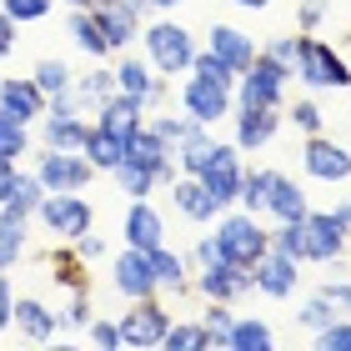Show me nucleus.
Here are the masks:
<instances>
[{
	"label": "nucleus",
	"mask_w": 351,
	"mask_h": 351,
	"mask_svg": "<svg viewBox=\"0 0 351 351\" xmlns=\"http://www.w3.org/2000/svg\"><path fill=\"white\" fill-rule=\"evenodd\" d=\"M121 86H116V66H106V60H90V71H75V106L86 110V116H95L110 95H116Z\"/></svg>",
	"instance_id": "b1692460"
},
{
	"label": "nucleus",
	"mask_w": 351,
	"mask_h": 351,
	"mask_svg": "<svg viewBox=\"0 0 351 351\" xmlns=\"http://www.w3.org/2000/svg\"><path fill=\"white\" fill-rule=\"evenodd\" d=\"M166 191H171V206H176L181 221H191V226H216L221 206H216V196L196 181V176H176Z\"/></svg>",
	"instance_id": "a211bd4d"
},
{
	"label": "nucleus",
	"mask_w": 351,
	"mask_h": 351,
	"mask_svg": "<svg viewBox=\"0 0 351 351\" xmlns=\"http://www.w3.org/2000/svg\"><path fill=\"white\" fill-rule=\"evenodd\" d=\"M110 286L125 296V301H141V296H161L156 286V266H151V251H136V246H121L110 256Z\"/></svg>",
	"instance_id": "ddd939ff"
},
{
	"label": "nucleus",
	"mask_w": 351,
	"mask_h": 351,
	"mask_svg": "<svg viewBox=\"0 0 351 351\" xmlns=\"http://www.w3.org/2000/svg\"><path fill=\"white\" fill-rule=\"evenodd\" d=\"M15 331H21L25 341H56L60 331V306H51V301H40V296H15Z\"/></svg>",
	"instance_id": "412c9836"
},
{
	"label": "nucleus",
	"mask_w": 351,
	"mask_h": 351,
	"mask_svg": "<svg viewBox=\"0 0 351 351\" xmlns=\"http://www.w3.org/2000/svg\"><path fill=\"white\" fill-rule=\"evenodd\" d=\"M251 281L266 301H291L296 286H301V261L286 256V251H266V256L251 266Z\"/></svg>",
	"instance_id": "dca6fc26"
},
{
	"label": "nucleus",
	"mask_w": 351,
	"mask_h": 351,
	"mask_svg": "<svg viewBox=\"0 0 351 351\" xmlns=\"http://www.w3.org/2000/svg\"><path fill=\"white\" fill-rule=\"evenodd\" d=\"M231 322H236V306H231V301H206V311H201L206 351H226V346H231Z\"/></svg>",
	"instance_id": "72a5a7b5"
},
{
	"label": "nucleus",
	"mask_w": 351,
	"mask_h": 351,
	"mask_svg": "<svg viewBox=\"0 0 351 351\" xmlns=\"http://www.w3.org/2000/svg\"><path fill=\"white\" fill-rule=\"evenodd\" d=\"M40 201H45V186H40V176H36V171H21V176H15V191H10V201H0V211L36 221Z\"/></svg>",
	"instance_id": "2f4dec72"
},
{
	"label": "nucleus",
	"mask_w": 351,
	"mask_h": 351,
	"mask_svg": "<svg viewBox=\"0 0 351 351\" xmlns=\"http://www.w3.org/2000/svg\"><path fill=\"white\" fill-rule=\"evenodd\" d=\"M125 5H131V10L141 15V21H151V15H156V10H151V0H125Z\"/></svg>",
	"instance_id": "13d9d810"
},
{
	"label": "nucleus",
	"mask_w": 351,
	"mask_h": 351,
	"mask_svg": "<svg viewBox=\"0 0 351 351\" xmlns=\"http://www.w3.org/2000/svg\"><path fill=\"white\" fill-rule=\"evenodd\" d=\"M337 316H341V306L322 291V286H316L311 296H301V306H296V326H301V331H322L326 322H337Z\"/></svg>",
	"instance_id": "e433bc0d"
},
{
	"label": "nucleus",
	"mask_w": 351,
	"mask_h": 351,
	"mask_svg": "<svg viewBox=\"0 0 351 351\" xmlns=\"http://www.w3.org/2000/svg\"><path fill=\"white\" fill-rule=\"evenodd\" d=\"M36 221L45 226V236H56V246H71L75 236L95 231V206L81 196V191H45Z\"/></svg>",
	"instance_id": "423d86ee"
},
{
	"label": "nucleus",
	"mask_w": 351,
	"mask_h": 351,
	"mask_svg": "<svg viewBox=\"0 0 351 351\" xmlns=\"http://www.w3.org/2000/svg\"><path fill=\"white\" fill-rule=\"evenodd\" d=\"M271 251H286V256H296L306 266V216L301 221H276V226H271Z\"/></svg>",
	"instance_id": "a19ab883"
},
{
	"label": "nucleus",
	"mask_w": 351,
	"mask_h": 351,
	"mask_svg": "<svg viewBox=\"0 0 351 351\" xmlns=\"http://www.w3.org/2000/svg\"><path fill=\"white\" fill-rule=\"evenodd\" d=\"M326 15H331V0H296V25L301 30H322Z\"/></svg>",
	"instance_id": "8fccbe9b"
},
{
	"label": "nucleus",
	"mask_w": 351,
	"mask_h": 351,
	"mask_svg": "<svg viewBox=\"0 0 351 351\" xmlns=\"http://www.w3.org/2000/svg\"><path fill=\"white\" fill-rule=\"evenodd\" d=\"M121 241H125V246H136V251H156V246H166V216L151 206V196L125 206V216H121Z\"/></svg>",
	"instance_id": "f3484780"
},
{
	"label": "nucleus",
	"mask_w": 351,
	"mask_h": 351,
	"mask_svg": "<svg viewBox=\"0 0 351 351\" xmlns=\"http://www.w3.org/2000/svg\"><path fill=\"white\" fill-rule=\"evenodd\" d=\"M30 75H36V86L45 90V101H56V95H71V90H75V66H71V60H60V56H40Z\"/></svg>",
	"instance_id": "c756f323"
},
{
	"label": "nucleus",
	"mask_w": 351,
	"mask_h": 351,
	"mask_svg": "<svg viewBox=\"0 0 351 351\" xmlns=\"http://www.w3.org/2000/svg\"><path fill=\"white\" fill-rule=\"evenodd\" d=\"M191 291H196L201 301H241V296H251L256 291V281H251V271L246 266H236V261H226V256H216V261H206V266H196L191 271Z\"/></svg>",
	"instance_id": "9d476101"
},
{
	"label": "nucleus",
	"mask_w": 351,
	"mask_h": 351,
	"mask_svg": "<svg viewBox=\"0 0 351 351\" xmlns=\"http://www.w3.org/2000/svg\"><path fill=\"white\" fill-rule=\"evenodd\" d=\"M66 10H86V5H95V0H60Z\"/></svg>",
	"instance_id": "680f3d73"
},
{
	"label": "nucleus",
	"mask_w": 351,
	"mask_h": 351,
	"mask_svg": "<svg viewBox=\"0 0 351 351\" xmlns=\"http://www.w3.org/2000/svg\"><path fill=\"white\" fill-rule=\"evenodd\" d=\"M266 346H276V331L261 316H236L231 322V346L226 351H266Z\"/></svg>",
	"instance_id": "c9c22d12"
},
{
	"label": "nucleus",
	"mask_w": 351,
	"mask_h": 351,
	"mask_svg": "<svg viewBox=\"0 0 351 351\" xmlns=\"http://www.w3.org/2000/svg\"><path fill=\"white\" fill-rule=\"evenodd\" d=\"M206 51H211V56H221V60H226V66H231L236 75H241V71L251 66V60H256V51H261V45H256V36H246L241 25L216 21L211 30H206Z\"/></svg>",
	"instance_id": "4be33fe9"
},
{
	"label": "nucleus",
	"mask_w": 351,
	"mask_h": 351,
	"mask_svg": "<svg viewBox=\"0 0 351 351\" xmlns=\"http://www.w3.org/2000/svg\"><path fill=\"white\" fill-rule=\"evenodd\" d=\"M196 51H201L196 30H186L181 21H171V15H156V21L141 25V56L161 75H171V81L196 66Z\"/></svg>",
	"instance_id": "f257e3e1"
},
{
	"label": "nucleus",
	"mask_w": 351,
	"mask_h": 351,
	"mask_svg": "<svg viewBox=\"0 0 351 351\" xmlns=\"http://www.w3.org/2000/svg\"><path fill=\"white\" fill-rule=\"evenodd\" d=\"M110 181L121 186V196H131V201H146L161 191V181H156V171L151 166H136V161H121L116 171H110Z\"/></svg>",
	"instance_id": "f704fd0d"
},
{
	"label": "nucleus",
	"mask_w": 351,
	"mask_h": 351,
	"mask_svg": "<svg viewBox=\"0 0 351 351\" xmlns=\"http://www.w3.org/2000/svg\"><path fill=\"white\" fill-rule=\"evenodd\" d=\"M0 331H15V286H10V271H0Z\"/></svg>",
	"instance_id": "3c124183"
},
{
	"label": "nucleus",
	"mask_w": 351,
	"mask_h": 351,
	"mask_svg": "<svg viewBox=\"0 0 351 351\" xmlns=\"http://www.w3.org/2000/svg\"><path fill=\"white\" fill-rule=\"evenodd\" d=\"M311 211V201H306V186H296L291 176H281L276 171V181H271V196H266V221L276 226V221H301Z\"/></svg>",
	"instance_id": "a878e982"
},
{
	"label": "nucleus",
	"mask_w": 351,
	"mask_h": 351,
	"mask_svg": "<svg viewBox=\"0 0 351 351\" xmlns=\"http://www.w3.org/2000/svg\"><path fill=\"white\" fill-rule=\"evenodd\" d=\"M90 15L101 21V30H106V40H110V51H116V56L131 51V45L141 40V25H146L131 5H125V0H95Z\"/></svg>",
	"instance_id": "6ab92c4d"
},
{
	"label": "nucleus",
	"mask_w": 351,
	"mask_h": 351,
	"mask_svg": "<svg viewBox=\"0 0 351 351\" xmlns=\"http://www.w3.org/2000/svg\"><path fill=\"white\" fill-rule=\"evenodd\" d=\"M71 251H75L86 266H95V261L110 256V241H106V236H95V231H86V236H75V241H71Z\"/></svg>",
	"instance_id": "09e8293b"
},
{
	"label": "nucleus",
	"mask_w": 351,
	"mask_h": 351,
	"mask_svg": "<svg viewBox=\"0 0 351 351\" xmlns=\"http://www.w3.org/2000/svg\"><path fill=\"white\" fill-rule=\"evenodd\" d=\"M271 181H276V171L271 166H246V181H241V211H251V216H261L266 211V196H271Z\"/></svg>",
	"instance_id": "4c0bfd02"
},
{
	"label": "nucleus",
	"mask_w": 351,
	"mask_h": 351,
	"mask_svg": "<svg viewBox=\"0 0 351 351\" xmlns=\"http://www.w3.org/2000/svg\"><path fill=\"white\" fill-rule=\"evenodd\" d=\"M30 221L25 216H10V211H0V271H15L25 261V251H30Z\"/></svg>",
	"instance_id": "c85d7f7f"
},
{
	"label": "nucleus",
	"mask_w": 351,
	"mask_h": 351,
	"mask_svg": "<svg viewBox=\"0 0 351 351\" xmlns=\"http://www.w3.org/2000/svg\"><path fill=\"white\" fill-rule=\"evenodd\" d=\"M116 322H121V351H146V346L166 341L171 306L161 296H141V301H125V311L116 316Z\"/></svg>",
	"instance_id": "0eeeda50"
},
{
	"label": "nucleus",
	"mask_w": 351,
	"mask_h": 351,
	"mask_svg": "<svg viewBox=\"0 0 351 351\" xmlns=\"http://www.w3.org/2000/svg\"><path fill=\"white\" fill-rule=\"evenodd\" d=\"M161 346H166V351H206V326H201V316H171Z\"/></svg>",
	"instance_id": "58836bf2"
},
{
	"label": "nucleus",
	"mask_w": 351,
	"mask_h": 351,
	"mask_svg": "<svg viewBox=\"0 0 351 351\" xmlns=\"http://www.w3.org/2000/svg\"><path fill=\"white\" fill-rule=\"evenodd\" d=\"M331 211H337V221H346V226H351V196H341L337 206H331Z\"/></svg>",
	"instance_id": "4d7b16f0"
},
{
	"label": "nucleus",
	"mask_w": 351,
	"mask_h": 351,
	"mask_svg": "<svg viewBox=\"0 0 351 351\" xmlns=\"http://www.w3.org/2000/svg\"><path fill=\"white\" fill-rule=\"evenodd\" d=\"M296 81L306 90H351V66L346 56L337 51L331 40H322L316 30H301L296 40Z\"/></svg>",
	"instance_id": "7ed1b4c3"
},
{
	"label": "nucleus",
	"mask_w": 351,
	"mask_h": 351,
	"mask_svg": "<svg viewBox=\"0 0 351 351\" xmlns=\"http://www.w3.org/2000/svg\"><path fill=\"white\" fill-rule=\"evenodd\" d=\"M45 90L36 86V75H0V110H10L15 121L36 125L45 116Z\"/></svg>",
	"instance_id": "aec40b11"
},
{
	"label": "nucleus",
	"mask_w": 351,
	"mask_h": 351,
	"mask_svg": "<svg viewBox=\"0 0 351 351\" xmlns=\"http://www.w3.org/2000/svg\"><path fill=\"white\" fill-rule=\"evenodd\" d=\"M0 10H5L15 25H36L56 10V0H0Z\"/></svg>",
	"instance_id": "c03bdc74"
},
{
	"label": "nucleus",
	"mask_w": 351,
	"mask_h": 351,
	"mask_svg": "<svg viewBox=\"0 0 351 351\" xmlns=\"http://www.w3.org/2000/svg\"><path fill=\"white\" fill-rule=\"evenodd\" d=\"M186 261H191V271H196V266H206V261H216V236H201V241L186 251Z\"/></svg>",
	"instance_id": "5fc2aeb1"
},
{
	"label": "nucleus",
	"mask_w": 351,
	"mask_h": 351,
	"mask_svg": "<svg viewBox=\"0 0 351 351\" xmlns=\"http://www.w3.org/2000/svg\"><path fill=\"white\" fill-rule=\"evenodd\" d=\"M30 171L40 176L45 191H86L101 176L86 161V151H51V146H36V166Z\"/></svg>",
	"instance_id": "9b49d317"
},
{
	"label": "nucleus",
	"mask_w": 351,
	"mask_h": 351,
	"mask_svg": "<svg viewBox=\"0 0 351 351\" xmlns=\"http://www.w3.org/2000/svg\"><path fill=\"white\" fill-rule=\"evenodd\" d=\"M86 341L90 346H106V351H121V322H116V316H90Z\"/></svg>",
	"instance_id": "49530a36"
},
{
	"label": "nucleus",
	"mask_w": 351,
	"mask_h": 351,
	"mask_svg": "<svg viewBox=\"0 0 351 351\" xmlns=\"http://www.w3.org/2000/svg\"><path fill=\"white\" fill-rule=\"evenodd\" d=\"M90 316H95L90 286H75V291H71V301L60 306V326H66V331H86V326H90Z\"/></svg>",
	"instance_id": "37998d69"
},
{
	"label": "nucleus",
	"mask_w": 351,
	"mask_h": 351,
	"mask_svg": "<svg viewBox=\"0 0 351 351\" xmlns=\"http://www.w3.org/2000/svg\"><path fill=\"white\" fill-rule=\"evenodd\" d=\"M146 116H151V106L146 101H141V95H125V90H116V95H110V101L101 106V110H95V125H106V131H116V136H125V141H131L136 131H141V125H146Z\"/></svg>",
	"instance_id": "5701e85b"
},
{
	"label": "nucleus",
	"mask_w": 351,
	"mask_h": 351,
	"mask_svg": "<svg viewBox=\"0 0 351 351\" xmlns=\"http://www.w3.org/2000/svg\"><path fill=\"white\" fill-rule=\"evenodd\" d=\"M0 156H10V161L36 156V125H25V121H15L10 110H0Z\"/></svg>",
	"instance_id": "473e14b6"
},
{
	"label": "nucleus",
	"mask_w": 351,
	"mask_h": 351,
	"mask_svg": "<svg viewBox=\"0 0 351 351\" xmlns=\"http://www.w3.org/2000/svg\"><path fill=\"white\" fill-rule=\"evenodd\" d=\"M211 146H216L211 125H196V136L176 146V166H181V176H201V166H206V156H211Z\"/></svg>",
	"instance_id": "ea45409f"
},
{
	"label": "nucleus",
	"mask_w": 351,
	"mask_h": 351,
	"mask_svg": "<svg viewBox=\"0 0 351 351\" xmlns=\"http://www.w3.org/2000/svg\"><path fill=\"white\" fill-rule=\"evenodd\" d=\"M231 5H241V10H266L271 0H231Z\"/></svg>",
	"instance_id": "bf43d9fd"
},
{
	"label": "nucleus",
	"mask_w": 351,
	"mask_h": 351,
	"mask_svg": "<svg viewBox=\"0 0 351 351\" xmlns=\"http://www.w3.org/2000/svg\"><path fill=\"white\" fill-rule=\"evenodd\" d=\"M211 236H216V256H226V261L246 266V271L271 251V226H266V216H251V211H241V206L221 211L216 226H211Z\"/></svg>",
	"instance_id": "f03ea898"
},
{
	"label": "nucleus",
	"mask_w": 351,
	"mask_h": 351,
	"mask_svg": "<svg viewBox=\"0 0 351 351\" xmlns=\"http://www.w3.org/2000/svg\"><path fill=\"white\" fill-rule=\"evenodd\" d=\"M311 341L322 351H351V316H337V322H326L322 331H311Z\"/></svg>",
	"instance_id": "a18cd8bd"
},
{
	"label": "nucleus",
	"mask_w": 351,
	"mask_h": 351,
	"mask_svg": "<svg viewBox=\"0 0 351 351\" xmlns=\"http://www.w3.org/2000/svg\"><path fill=\"white\" fill-rule=\"evenodd\" d=\"M151 266H156V286H161V296H191V261L186 251H176L171 241L151 251Z\"/></svg>",
	"instance_id": "393cba45"
},
{
	"label": "nucleus",
	"mask_w": 351,
	"mask_h": 351,
	"mask_svg": "<svg viewBox=\"0 0 351 351\" xmlns=\"http://www.w3.org/2000/svg\"><path fill=\"white\" fill-rule=\"evenodd\" d=\"M351 226L337 221V211H306V266H331L346 256Z\"/></svg>",
	"instance_id": "4468645a"
},
{
	"label": "nucleus",
	"mask_w": 351,
	"mask_h": 351,
	"mask_svg": "<svg viewBox=\"0 0 351 351\" xmlns=\"http://www.w3.org/2000/svg\"><path fill=\"white\" fill-rule=\"evenodd\" d=\"M196 181H201V186H206V191L216 196V206H221V211H231V206L241 201V181H246V161H241V146H236V141H216Z\"/></svg>",
	"instance_id": "6e6552de"
},
{
	"label": "nucleus",
	"mask_w": 351,
	"mask_h": 351,
	"mask_svg": "<svg viewBox=\"0 0 351 351\" xmlns=\"http://www.w3.org/2000/svg\"><path fill=\"white\" fill-rule=\"evenodd\" d=\"M296 40H301V36H271L261 51H266V56H276V60H286V66H296Z\"/></svg>",
	"instance_id": "603ef678"
},
{
	"label": "nucleus",
	"mask_w": 351,
	"mask_h": 351,
	"mask_svg": "<svg viewBox=\"0 0 351 351\" xmlns=\"http://www.w3.org/2000/svg\"><path fill=\"white\" fill-rule=\"evenodd\" d=\"M125 161H136V166H151V171H161L166 161H176V151L166 146L161 136L151 131V125H141V131L125 141Z\"/></svg>",
	"instance_id": "7c9ffc66"
},
{
	"label": "nucleus",
	"mask_w": 351,
	"mask_h": 351,
	"mask_svg": "<svg viewBox=\"0 0 351 351\" xmlns=\"http://www.w3.org/2000/svg\"><path fill=\"white\" fill-rule=\"evenodd\" d=\"M301 171L311 176V181H326V186H341L351 181V146H341L337 136L316 131L301 141Z\"/></svg>",
	"instance_id": "f8f14e48"
},
{
	"label": "nucleus",
	"mask_w": 351,
	"mask_h": 351,
	"mask_svg": "<svg viewBox=\"0 0 351 351\" xmlns=\"http://www.w3.org/2000/svg\"><path fill=\"white\" fill-rule=\"evenodd\" d=\"M66 30H71L75 51H81L86 60H116V51H110V40H106V30H101V21H95V15H90V5H86V10H71V21H66Z\"/></svg>",
	"instance_id": "bb28decb"
},
{
	"label": "nucleus",
	"mask_w": 351,
	"mask_h": 351,
	"mask_svg": "<svg viewBox=\"0 0 351 351\" xmlns=\"http://www.w3.org/2000/svg\"><path fill=\"white\" fill-rule=\"evenodd\" d=\"M90 131V116L75 106V95H56L45 106V116L36 121V146H51V151H81V141Z\"/></svg>",
	"instance_id": "1a4fd4ad"
},
{
	"label": "nucleus",
	"mask_w": 351,
	"mask_h": 351,
	"mask_svg": "<svg viewBox=\"0 0 351 351\" xmlns=\"http://www.w3.org/2000/svg\"><path fill=\"white\" fill-rule=\"evenodd\" d=\"M291 81H296V71L286 66V60L256 51V60L236 75V106H276V110H286Z\"/></svg>",
	"instance_id": "20e7f679"
},
{
	"label": "nucleus",
	"mask_w": 351,
	"mask_h": 351,
	"mask_svg": "<svg viewBox=\"0 0 351 351\" xmlns=\"http://www.w3.org/2000/svg\"><path fill=\"white\" fill-rule=\"evenodd\" d=\"M15 176H21V161L0 156V201H10V191H15Z\"/></svg>",
	"instance_id": "6e6d98bb"
},
{
	"label": "nucleus",
	"mask_w": 351,
	"mask_h": 351,
	"mask_svg": "<svg viewBox=\"0 0 351 351\" xmlns=\"http://www.w3.org/2000/svg\"><path fill=\"white\" fill-rule=\"evenodd\" d=\"M15 30H21V25H15L5 10H0V60H10V56H15V40H21Z\"/></svg>",
	"instance_id": "864d4df0"
},
{
	"label": "nucleus",
	"mask_w": 351,
	"mask_h": 351,
	"mask_svg": "<svg viewBox=\"0 0 351 351\" xmlns=\"http://www.w3.org/2000/svg\"><path fill=\"white\" fill-rule=\"evenodd\" d=\"M176 106H181L191 121H201V125L216 131V125L231 121V110H236V86H221V81H211V75L186 71L181 86H176Z\"/></svg>",
	"instance_id": "39448f33"
},
{
	"label": "nucleus",
	"mask_w": 351,
	"mask_h": 351,
	"mask_svg": "<svg viewBox=\"0 0 351 351\" xmlns=\"http://www.w3.org/2000/svg\"><path fill=\"white\" fill-rule=\"evenodd\" d=\"M81 151H86V161L101 171V176H110V171L125 161V136H116V131H106V125H95V121H90V131H86V141H81Z\"/></svg>",
	"instance_id": "cd10ccee"
},
{
	"label": "nucleus",
	"mask_w": 351,
	"mask_h": 351,
	"mask_svg": "<svg viewBox=\"0 0 351 351\" xmlns=\"http://www.w3.org/2000/svg\"><path fill=\"white\" fill-rule=\"evenodd\" d=\"M176 5H186V0H151V10H176Z\"/></svg>",
	"instance_id": "052dcab7"
},
{
	"label": "nucleus",
	"mask_w": 351,
	"mask_h": 351,
	"mask_svg": "<svg viewBox=\"0 0 351 351\" xmlns=\"http://www.w3.org/2000/svg\"><path fill=\"white\" fill-rule=\"evenodd\" d=\"M286 121H291L301 136H316V131H326V110L316 106L311 95H296V101H286Z\"/></svg>",
	"instance_id": "79ce46f5"
},
{
	"label": "nucleus",
	"mask_w": 351,
	"mask_h": 351,
	"mask_svg": "<svg viewBox=\"0 0 351 351\" xmlns=\"http://www.w3.org/2000/svg\"><path fill=\"white\" fill-rule=\"evenodd\" d=\"M191 71H196V75H211V81H221V86H236V71H231L221 56H211L206 45L196 51V66H191Z\"/></svg>",
	"instance_id": "de8ad7c7"
},
{
	"label": "nucleus",
	"mask_w": 351,
	"mask_h": 351,
	"mask_svg": "<svg viewBox=\"0 0 351 351\" xmlns=\"http://www.w3.org/2000/svg\"><path fill=\"white\" fill-rule=\"evenodd\" d=\"M281 125H286V110H276V106H236L231 110V141L241 146V156L271 146Z\"/></svg>",
	"instance_id": "2eb2a0df"
}]
</instances>
